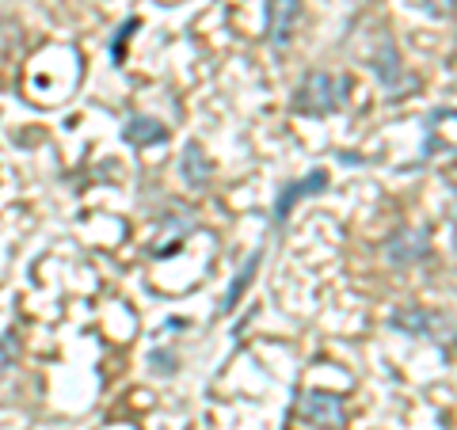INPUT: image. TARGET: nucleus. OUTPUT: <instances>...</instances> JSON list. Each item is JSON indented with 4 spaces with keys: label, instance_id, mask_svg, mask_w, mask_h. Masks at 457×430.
Returning <instances> with one entry per match:
<instances>
[{
    "label": "nucleus",
    "instance_id": "nucleus-1",
    "mask_svg": "<svg viewBox=\"0 0 457 430\" xmlns=\"http://www.w3.org/2000/svg\"><path fill=\"white\" fill-rule=\"evenodd\" d=\"M347 95H351V77H332V73H320V69H312V73L302 84H297L294 111L320 119V114L339 111L343 103H347Z\"/></svg>",
    "mask_w": 457,
    "mask_h": 430
},
{
    "label": "nucleus",
    "instance_id": "nucleus-2",
    "mask_svg": "<svg viewBox=\"0 0 457 430\" xmlns=\"http://www.w3.org/2000/svg\"><path fill=\"white\" fill-rule=\"evenodd\" d=\"M297 415H302L305 423L320 426V430H343V419H347V411H343V396L320 393V389L302 393V400H297Z\"/></svg>",
    "mask_w": 457,
    "mask_h": 430
},
{
    "label": "nucleus",
    "instance_id": "nucleus-3",
    "mask_svg": "<svg viewBox=\"0 0 457 430\" xmlns=\"http://www.w3.org/2000/svg\"><path fill=\"white\" fill-rule=\"evenodd\" d=\"M328 183H332V176H328L324 168H312L309 176L294 179V183H286V187L278 191V198H275V221L282 225L286 218H290V210H294L297 203H302V198H312V194L328 191Z\"/></svg>",
    "mask_w": 457,
    "mask_h": 430
},
{
    "label": "nucleus",
    "instance_id": "nucleus-4",
    "mask_svg": "<svg viewBox=\"0 0 457 430\" xmlns=\"http://www.w3.org/2000/svg\"><path fill=\"white\" fill-rule=\"evenodd\" d=\"M302 16V0H267L263 8V27L270 46H286L294 38V23Z\"/></svg>",
    "mask_w": 457,
    "mask_h": 430
},
{
    "label": "nucleus",
    "instance_id": "nucleus-5",
    "mask_svg": "<svg viewBox=\"0 0 457 430\" xmlns=\"http://www.w3.org/2000/svg\"><path fill=\"white\" fill-rule=\"evenodd\" d=\"M427 252H431L427 228H400V233L389 236V244H385V260L396 263V267L420 263V260H427Z\"/></svg>",
    "mask_w": 457,
    "mask_h": 430
},
{
    "label": "nucleus",
    "instance_id": "nucleus-6",
    "mask_svg": "<svg viewBox=\"0 0 457 430\" xmlns=\"http://www.w3.org/2000/svg\"><path fill=\"white\" fill-rule=\"evenodd\" d=\"M374 73L381 80V88L385 92H400V88H408V69L404 62H400V54L393 46V38H381V50H378V62H374Z\"/></svg>",
    "mask_w": 457,
    "mask_h": 430
},
{
    "label": "nucleus",
    "instance_id": "nucleus-7",
    "mask_svg": "<svg viewBox=\"0 0 457 430\" xmlns=\"http://www.w3.org/2000/svg\"><path fill=\"white\" fill-rule=\"evenodd\" d=\"M122 137L130 141V145H137V149H149V145H161V141H168V126L149 119V114H134V119H126Z\"/></svg>",
    "mask_w": 457,
    "mask_h": 430
},
{
    "label": "nucleus",
    "instance_id": "nucleus-8",
    "mask_svg": "<svg viewBox=\"0 0 457 430\" xmlns=\"http://www.w3.org/2000/svg\"><path fill=\"white\" fill-rule=\"evenodd\" d=\"M393 327H400V332H408V335H420V339H435L442 320L435 317V312H427V309H396L393 312Z\"/></svg>",
    "mask_w": 457,
    "mask_h": 430
},
{
    "label": "nucleus",
    "instance_id": "nucleus-9",
    "mask_svg": "<svg viewBox=\"0 0 457 430\" xmlns=\"http://www.w3.org/2000/svg\"><path fill=\"white\" fill-rule=\"evenodd\" d=\"M260 263H263V252H252L248 260H245V267L237 270V278H233V285L225 290V297H221V312L228 317L237 305H240V297L248 294V285H252V278H255V270H260Z\"/></svg>",
    "mask_w": 457,
    "mask_h": 430
},
{
    "label": "nucleus",
    "instance_id": "nucleus-10",
    "mask_svg": "<svg viewBox=\"0 0 457 430\" xmlns=\"http://www.w3.org/2000/svg\"><path fill=\"white\" fill-rule=\"evenodd\" d=\"M210 161H206V156H203V149H198L195 145V141H191V145L187 149H183V156H179V176H183V183H187V187H206V183H210Z\"/></svg>",
    "mask_w": 457,
    "mask_h": 430
},
{
    "label": "nucleus",
    "instance_id": "nucleus-11",
    "mask_svg": "<svg viewBox=\"0 0 457 430\" xmlns=\"http://www.w3.org/2000/svg\"><path fill=\"white\" fill-rule=\"evenodd\" d=\"M16 354H20L16 335L4 332V335H0V381H4V377H8V369L16 366Z\"/></svg>",
    "mask_w": 457,
    "mask_h": 430
},
{
    "label": "nucleus",
    "instance_id": "nucleus-12",
    "mask_svg": "<svg viewBox=\"0 0 457 430\" xmlns=\"http://www.w3.org/2000/svg\"><path fill=\"white\" fill-rule=\"evenodd\" d=\"M149 366L156 369V374H176L179 358H176V354H171V351H161V347H156V351L149 354Z\"/></svg>",
    "mask_w": 457,
    "mask_h": 430
},
{
    "label": "nucleus",
    "instance_id": "nucleus-13",
    "mask_svg": "<svg viewBox=\"0 0 457 430\" xmlns=\"http://www.w3.org/2000/svg\"><path fill=\"white\" fill-rule=\"evenodd\" d=\"M137 31V20H126L122 27H119V35H114V42H111V57H114V65L122 62V46H126V38H130Z\"/></svg>",
    "mask_w": 457,
    "mask_h": 430
}]
</instances>
